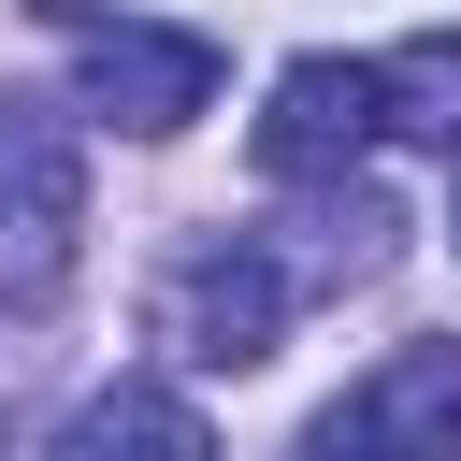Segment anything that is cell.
I'll use <instances>...</instances> for the list:
<instances>
[{"label":"cell","mask_w":461,"mask_h":461,"mask_svg":"<svg viewBox=\"0 0 461 461\" xmlns=\"http://www.w3.org/2000/svg\"><path fill=\"white\" fill-rule=\"evenodd\" d=\"M86 216V144H72V101H0V245H58Z\"/></svg>","instance_id":"obj_6"},{"label":"cell","mask_w":461,"mask_h":461,"mask_svg":"<svg viewBox=\"0 0 461 461\" xmlns=\"http://www.w3.org/2000/svg\"><path fill=\"white\" fill-rule=\"evenodd\" d=\"M58 461H216V432H202V403H187L173 375H115V389L72 403Z\"/></svg>","instance_id":"obj_7"},{"label":"cell","mask_w":461,"mask_h":461,"mask_svg":"<svg viewBox=\"0 0 461 461\" xmlns=\"http://www.w3.org/2000/svg\"><path fill=\"white\" fill-rule=\"evenodd\" d=\"M274 259H288V288L303 303H331V288H375L389 259H403V202L375 187V173H317L303 187V216L288 230H259Z\"/></svg>","instance_id":"obj_5"},{"label":"cell","mask_w":461,"mask_h":461,"mask_svg":"<svg viewBox=\"0 0 461 461\" xmlns=\"http://www.w3.org/2000/svg\"><path fill=\"white\" fill-rule=\"evenodd\" d=\"M375 130H389V115H375V58H288L245 144H259L274 187H317V173H360Z\"/></svg>","instance_id":"obj_4"},{"label":"cell","mask_w":461,"mask_h":461,"mask_svg":"<svg viewBox=\"0 0 461 461\" xmlns=\"http://www.w3.org/2000/svg\"><path fill=\"white\" fill-rule=\"evenodd\" d=\"M375 115H389L403 144H447V158H461V29L389 43V58H375Z\"/></svg>","instance_id":"obj_8"},{"label":"cell","mask_w":461,"mask_h":461,"mask_svg":"<svg viewBox=\"0 0 461 461\" xmlns=\"http://www.w3.org/2000/svg\"><path fill=\"white\" fill-rule=\"evenodd\" d=\"M288 259L259 245V230H230V245H187L173 274H158V346L187 360V375H259L274 346H288Z\"/></svg>","instance_id":"obj_1"},{"label":"cell","mask_w":461,"mask_h":461,"mask_svg":"<svg viewBox=\"0 0 461 461\" xmlns=\"http://www.w3.org/2000/svg\"><path fill=\"white\" fill-rule=\"evenodd\" d=\"M58 29H72V86H86V115H115L130 144H173V130L216 101V43H202V29L86 14V0H58Z\"/></svg>","instance_id":"obj_2"},{"label":"cell","mask_w":461,"mask_h":461,"mask_svg":"<svg viewBox=\"0 0 461 461\" xmlns=\"http://www.w3.org/2000/svg\"><path fill=\"white\" fill-rule=\"evenodd\" d=\"M303 461H461V331L389 346L346 403H317Z\"/></svg>","instance_id":"obj_3"}]
</instances>
